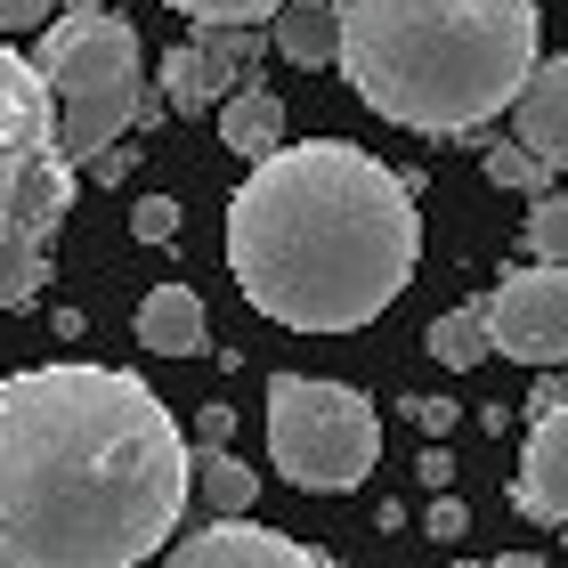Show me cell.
Listing matches in <instances>:
<instances>
[{"instance_id": "cell-7", "label": "cell", "mask_w": 568, "mask_h": 568, "mask_svg": "<svg viewBox=\"0 0 568 568\" xmlns=\"http://www.w3.org/2000/svg\"><path fill=\"white\" fill-rule=\"evenodd\" d=\"M487 333L520 366H568V261H528L487 293Z\"/></svg>"}, {"instance_id": "cell-32", "label": "cell", "mask_w": 568, "mask_h": 568, "mask_svg": "<svg viewBox=\"0 0 568 568\" xmlns=\"http://www.w3.org/2000/svg\"><path fill=\"white\" fill-rule=\"evenodd\" d=\"M560 552H568V528H560Z\"/></svg>"}, {"instance_id": "cell-8", "label": "cell", "mask_w": 568, "mask_h": 568, "mask_svg": "<svg viewBox=\"0 0 568 568\" xmlns=\"http://www.w3.org/2000/svg\"><path fill=\"white\" fill-rule=\"evenodd\" d=\"M163 568H325V560L308 545H293V536L261 528V520H212L187 545H171Z\"/></svg>"}, {"instance_id": "cell-20", "label": "cell", "mask_w": 568, "mask_h": 568, "mask_svg": "<svg viewBox=\"0 0 568 568\" xmlns=\"http://www.w3.org/2000/svg\"><path fill=\"white\" fill-rule=\"evenodd\" d=\"M49 284V252H0V308H33Z\"/></svg>"}, {"instance_id": "cell-22", "label": "cell", "mask_w": 568, "mask_h": 568, "mask_svg": "<svg viewBox=\"0 0 568 568\" xmlns=\"http://www.w3.org/2000/svg\"><path fill=\"white\" fill-rule=\"evenodd\" d=\"M463 528H471V511H463L455 496H430V511H423V536H430V545H455Z\"/></svg>"}, {"instance_id": "cell-5", "label": "cell", "mask_w": 568, "mask_h": 568, "mask_svg": "<svg viewBox=\"0 0 568 568\" xmlns=\"http://www.w3.org/2000/svg\"><path fill=\"white\" fill-rule=\"evenodd\" d=\"M73 154L58 146V98L41 65L0 41V252H49L73 212Z\"/></svg>"}, {"instance_id": "cell-13", "label": "cell", "mask_w": 568, "mask_h": 568, "mask_svg": "<svg viewBox=\"0 0 568 568\" xmlns=\"http://www.w3.org/2000/svg\"><path fill=\"white\" fill-rule=\"evenodd\" d=\"M154 90H163V106L171 114H220L227 98V73L212 65V49L203 41H187V49H163V73H154Z\"/></svg>"}, {"instance_id": "cell-6", "label": "cell", "mask_w": 568, "mask_h": 568, "mask_svg": "<svg viewBox=\"0 0 568 568\" xmlns=\"http://www.w3.org/2000/svg\"><path fill=\"white\" fill-rule=\"evenodd\" d=\"M268 455L276 471L308 487V496H349L357 479L382 463V415L366 390L317 374H276L268 382Z\"/></svg>"}, {"instance_id": "cell-15", "label": "cell", "mask_w": 568, "mask_h": 568, "mask_svg": "<svg viewBox=\"0 0 568 568\" xmlns=\"http://www.w3.org/2000/svg\"><path fill=\"white\" fill-rule=\"evenodd\" d=\"M252 496H261V479H252L227 447H195V504L212 511V520H244Z\"/></svg>"}, {"instance_id": "cell-30", "label": "cell", "mask_w": 568, "mask_h": 568, "mask_svg": "<svg viewBox=\"0 0 568 568\" xmlns=\"http://www.w3.org/2000/svg\"><path fill=\"white\" fill-rule=\"evenodd\" d=\"M65 9H73V17H90V9H98V0H65Z\"/></svg>"}, {"instance_id": "cell-14", "label": "cell", "mask_w": 568, "mask_h": 568, "mask_svg": "<svg viewBox=\"0 0 568 568\" xmlns=\"http://www.w3.org/2000/svg\"><path fill=\"white\" fill-rule=\"evenodd\" d=\"M220 139H227V154H244V163H268L284 146V98L276 90H236L220 106Z\"/></svg>"}, {"instance_id": "cell-26", "label": "cell", "mask_w": 568, "mask_h": 568, "mask_svg": "<svg viewBox=\"0 0 568 568\" xmlns=\"http://www.w3.org/2000/svg\"><path fill=\"white\" fill-rule=\"evenodd\" d=\"M49 24V0H0V33H33Z\"/></svg>"}, {"instance_id": "cell-27", "label": "cell", "mask_w": 568, "mask_h": 568, "mask_svg": "<svg viewBox=\"0 0 568 568\" xmlns=\"http://www.w3.org/2000/svg\"><path fill=\"white\" fill-rule=\"evenodd\" d=\"M227 438H236V415H227V406H203L195 415V447H227Z\"/></svg>"}, {"instance_id": "cell-19", "label": "cell", "mask_w": 568, "mask_h": 568, "mask_svg": "<svg viewBox=\"0 0 568 568\" xmlns=\"http://www.w3.org/2000/svg\"><path fill=\"white\" fill-rule=\"evenodd\" d=\"M171 9L195 24H276L293 0H171Z\"/></svg>"}, {"instance_id": "cell-21", "label": "cell", "mask_w": 568, "mask_h": 568, "mask_svg": "<svg viewBox=\"0 0 568 568\" xmlns=\"http://www.w3.org/2000/svg\"><path fill=\"white\" fill-rule=\"evenodd\" d=\"M131 236H139V244H171V236H179V203H171V195H146L139 212H131Z\"/></svg>"}, {"instance_id": "cell-17", "label": "cell", "mask_w": 568, "mask_h": 568, "mask_svg": "<svg viewBox=\"0 0 568 568\" xmlns=\"http://www.w3.org/2000/svg\"><path fill=\"white\" fill-rule=\"evenodd\" d=\"M487 179L511 187V195H552V163H545L536 146H520V139H496V146H487Z\"/></svg>"}, {"instance_id": "cell-11", "label": "cell", "mask_w": 568, "mask_h": 568, "mask_svg": "<svg viewBox=\"0 0 568 568\" xmlns=\"http://www.w3.org/2000/svg\"><path fill=\"white\" fill-rule=\"evenodd\" d=\"M139 349H154V357H203L212 349L203 301L187 293V284H154V293L139 301Z\"/></svg>"}, {"instance_id": "cell-25", "label": "cell", "mask_w": 568, "mask_h": 568, "mask_svg": "<svg viewBox=\"0 0 568 568\" xmlns=\"http://www.w3.org/2000/svg\"><path fill=\"white\" fill-rule=\"evenodd\" d=\"M560 406H568V374H536V390H528V415H560Z\"/></svg>"}, {"instance_id": "cell-3", "label": "cell", "mask_w": 568, "mask_h": 568, "mask_svg": "<svg viewBox=\"0 0 568 568\" xmlns=\"http://www.w3.org/2000/svg\"><path fill=\"white\" fill-rule=\"evenodd\" d=\"M342 73L398 131H479L520 106L536 58V0H333Z\"/></svg>"}, {"instance_id": "cell-12", "label": "cell", "mask_w": 568, "mask_h": 568, "mask_svg": "<svg viewBox=\"0 0 568 568\" xmlns=\"http://www.w3.org/2000/svg\"><path fill=\"white\" fill-rule=\"evenodd\" d=\"M268 49H276V58H293V65H308V73L342 65V9H333V0H293V9L276 17Z\"/></svg>"}, {"instance_id": "cell-4", "label": "cell", "mask_w": 568, "mask_h": 568, "mask_svg": "<svg viewBox=\"0 0 568 568\" xmlns=\"http://www.w3.org/2000/svg\"><path fill=\"white\" fill-rule=\"evenodd\" d=\"M33 65L49 98H58V146L73 163H90V154H106L122 131L139 122L146 106V82H139V33L106 9L90 17H49L41 41H33Z\"/></svg>"}, {"instance_id": "cell-23", "label": "cell", "mask_w": 568, "mask_h": 568, "mask_svg": "<svg viewBox=\"0 0 568 568\" xmlns=\"http://www.w3.org/2000/svg\"><path fill=\"white\" fill-rule=\"evenodd\" d=\"M406 415H415V430H423V438H447V430L463 423V406H455V398H415Z\"/></svg>"}, {"instance_id": "cell-28", "label": "cell", "mask_w": 568, "mask_h": 568, "mask_svg": "<svg viewBox=\"0 0 568 568\" xmlns=\"http://www.w3.org/2000/svg\"><path fill=\"white\" fill-rule=\"evenodd\" d=\"M415 479H423V487H438V496H447V479H455V455L438 447V438L423 447V471H415Z\"/></svg>"}, {"instance_id": "cell-16", "label": "cell", "mask_w": 568, "mask_h": 568, "mask_svg": "<svg viewBox=\"0 0 568 568\" xmlns=\"http://www.w3.org/2000/svg\"><path fill=\"white\" fill-rule=\"evenodd\" d=\"M447 374H471L487 349H496V333H487V301H463V308H447V317L430 325V342H423Z\"/></svg>"}, {"instance_id": "cell-10", "label": "cell", "mask_w": 568, "mask_h": 568, "mask_svg": "<svg viewBox=\"0 0 568 568\" xmlns=\"http://www.w3.org/2000/svg\"><path fill=\"white\" fill-rule=\"evenodd\" d=\"M511 114H520V146H536L552 171H568V49L528 73V90H520Z\"/></svg>"}, {"instance_id": "cell-24", "label": "cell", "mask_w": 568, "mask_h": 568, "mask_svg": "<svg viewBox=\"0 0 568 568\" xmlns=\"http://www.w3.org/2000/svg\"><path fill=\"white\" fill-rule=\"evenodd\" d=\"M131 163H139V154H131V146H122V139H114L106 154H90V163H82V171L98 179V187H122V179H131Z\"/></svg>"}, {"instance_id": "cell-9", "label": "cell", "mask_w": 568, "mask_h": 568, "mask_svg": "<svg viewBox=\"0 0 568 568\" xmlns=\"http://www.w3.org/2000/svg\"><path fill=\"white\" fill-rule=\"evenodd\" d=\"M511 504H520L528 520L568 528V406L560 415H536L528 447H520V479H511Z\"/></svg>"}, {"instance_id": "cell-29", "label": "cell", "mask_w": 568, "mask_h": 568, "mask_svg": "<svg viewBox=\"0 0 568 568\" xmlns=\"http://www.w3.org/2000/svg\"><path fill=\"white\" fill-rule=\"evenodd\" d=\"M487 568H545L536 552H504V560H487Z\"/></svg>"}, {"instance_id": "cell-1", "label": "cell", "mask_w": 568, "mask_h": 568, "mask_svg": "<svg viewBox=\"0 0 568 568\" xmlns=\"http://www.w3.org/2000/svg\"><path fill=\"white\" fill-rule=\"evenodd\" d=\"M195 504V447L122 366L0 382V568H139Z\"/></svg>"}, {"instance_id": "cell-18", "label": "cell", "mask_w": 568, "mask_h": 568, "mask_svg": "<svg viewBox=\"0 0 568 568\" xmlns=\"http://www.w3.org/2000/svg\"><path fill=\"white\" fill-rule=\"evenodd\" d=\"M520 236H528V261H568V187H560V195H536V203H528Z\"/></svg>"}, {"instance_id": "cell-31", "label": "cell", "mask_w": 568, "mask_h": 568, "mask_svg": "<svg viewBox=\"0 0 568 568\" xmlns=\"http://www.w3.org/2000/svg\"><path fill=\"white\" fill-rule=\"evenodd\" d=\"M455 568H487V560H455Z\"/></svg>"}, {"instance_id": "cell-2", "label": "cell", "mask_w": 568, "mask_h": 568, "mask_svg": "<svg viewBox=\"0 0 568 568\" xmlns=\"http://www.w3.org/2000/svg\"><path fill=\"white\" fill-rule=\"evenodd\" d=\"M423 261L415 187L349 139H301L227 195V268L268 325L357 333Z\"/></svg>"}]
</instances>
